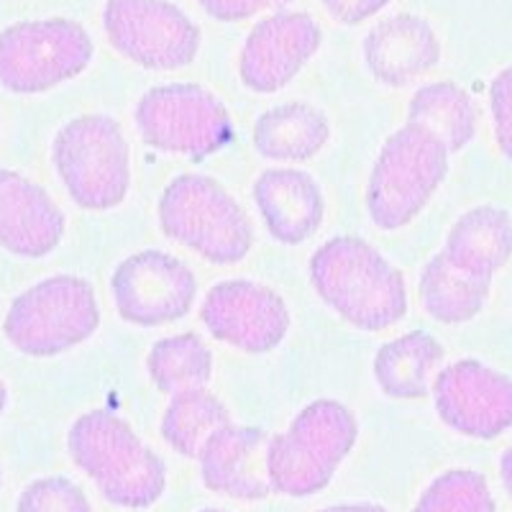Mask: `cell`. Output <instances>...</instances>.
Returning <instances> with one entry per match:
<instances>
[{
	"label": "cell",
	"instance_id": "32",
	"mask_svg": "<svg viewBox=\"0 0 512 512\" xmlns=\"http://www.w3.org/2000/svg\"><path fill=\"white\" fill-rule=\"evenodd\" d=\"M318 512H387L382 505H336Z\"/></svg>",
	"mask_w": 512,
	"mask_h": 512
},
{
	"label": "cell",
	"instance_id": "14",
	"mask_svg": "<svg viewBox=\"0 0 512 512\" xmlns=\"http://www.w3.org/2000/svg\"><path fill=\"white\" fill-rule=\"evenodd\" d=\"M320 26L308 13H274L256 24L241 49V80L254 93H277L295 80L303 64L318 52Z\"/></svg>",
	"mask_w": 512,
	"mask_h": 512
},
{
	"label": "cell",
	"instance_id": "25",
	"mask_svg": "<svg viewBox=\"0 0 512 512\" xmlns=\"http://www.w3.org/2000/svg\"><path fill=\"white\" fill-rule=\"evenodd\" d=\"M149 377L164 395L205 387L213 377V356L198 333H177L157 341L146 359Z\"/></svg>",
	"mask_w": 512,
	"mask_h": 512
},
{
	"label": "cell",
	"instance_id": "29",
	"mask_svg": "<svg viewBox=\"0 0 512 512\" xmlns=\"http://www.w3.org/2000/svg\"><path fill=\"white\" fill-rule=\"evenodd\" d=\"M200 6L218 21H244L264 8H274V0H200Z\"/></svg>",
	"mask_w": 512,
	"mask_h": 512
},
{
	"label": "cell",
	"instance_id": "6",
	"mask_svg": "<svg viewBox=\"0 0 512 512\" xmlns=\"http://www.w3.org/2000/svg\"><path fill=\"white\" fill-rule=\"evenodd\" d=\"M54 167L80 208L111 210L131 187V149L108 116H80L54 139Z\"/></svg>",
	"mask_w": 512,
	"mask_h": 512
},
{
	"label": "cell",
	"instance_id": "35",
	"mask_svg": "<svg viewBox=\"0 0 512 512\" xmlns=\"http://www.w3.org/2000/svg\"><path fill=\"white\" fill-rule=\"evenodd\" d=\"M203 512H223V510H203Z\"/></svg>",
	"mask_w": 512,
	"mask_h": 512
},
{
	"label": "cell",
	"instance_id": "18",
	"mask_svg": "<svg viewBox=\"0 0 512 512\" xmlns=\"http://www.w3.org/2000/svg\"><path fill=\"white\" fill-rule=\"evenodd\" d=\"M254 200L269 233L280 244H303L323 221V195L308 172L267 169L254 185Z\"/></svg>",
	"mask_w": 512,
	"mask_h": 512
},
{
	"label": "cell",
	"instance_id": "20",
	"mask_svg": "<svg viewBox=\"0 0 512 512\" xmlns=\"http://www.w3.org/2000/svg\"><path fill=\"white\" fill-rule=\"evenodd\" d=\"M328 118L305 103L277 105L262 113L254 126L256 152L277 162H305L326 146Z\"/></svg>",
	"mask_w": 512,
	"mask_h": 512
},
{
	"label": "cell",
	"instance_id": "27",
	"mask_svg": "<svg viewBox=\"0 0 512 512\" xmlns=\"http://www.w3.org/2000/svg\"><path fill=\"white\" fill-rule=\"evenodd\" d=\"M16 512H93L77 484L62 477L36 479L18 497Z\"/></svg>",
	"mask_w": 512,
	"mask_h": 512
},
{
	"label": "cell",
	"instance_id": "11",
	"mask_svg": "<svg viewBox=\"0 0 512 512\" xmlns=\"http://www.w3.org/2000/svg\"><path fill=\"white\" fill-rule=\"evenodd\" d=\"M111 285L118 315L144 328L185 318L198 295L192 269L154 249L139 251L118 264Z\"/></svg>",
	"mask_w": 512,
	"mask_h": 512
},
{
	"label": "cell",
	"instance_id": "13",
	"mask_svg": "<svg viewBox=\"0 0 512 512\" xmlns=\"http://www.w3.org/2000/svg\"><path fill=\"white\" fill-rule=\"evenodd\" d=\"M200 320L210 336L249 354H267L282 344L290 310L274 290L256 282L228 280L210 287Z\"/></svg>",
	"mask_w": 512,
	"mask_h": 512
},
{
	"label": "cell",
	"instance_id": "28",
	"mask_svg": "<svg viewBox=\"0 0 512 512\" xmlns=\"http://www.w3.org/2000/svg\"><path fill=\"white\" fill-rule=\"evenodd\" d=\"M489 108L495 121L497 146L512 162V67L502 70L489 85Z\"/></svg>",
	"mask_w": 512,
	"mask_h": 512
},
{
	"label": "cell",
	"instance_id": "1",
	"mask_svg": "<svg viewBox=\"0 0 512 512\" xmlns=\"http://www.w3.org/2000/svg\"><path fill=\"white\" fill-rule=\"evenodd\" d=\"M310 280L323 303L361 331H384L408 313L402 274L356 236L326 241L310 259Z\"/></svg>",
	"mask_w": 512,
	"mask_h": 512
},
{
	"label": "cell",
	"instance_id": "2",
	"mask_svg": "<svg viewBox=\"0 0 512 512\" xmlns=\"http://www.w3.org/2000/svg\"><path fill=\"white\" fill-rule=\"evenodd\" d=\"M72 461L116 507L141 510L164 495L167 466L134 428L108 410H90L70 428Z\"/></svg>",
	"mask_w": 512,
	"mask_h": 512
},
{
	"label": "cell",
	"instance_id": "17",
	"mask_svg": "<svg viewBox=\"0 0 512 512\" xmlns=\"http://www.w3.org/2000/svg\"><path fill=\"white\" fill-rule=\"evenodd\" d=\"M364 59L379 82L402 88L425 72H431L441 59V44L428 21L410 13L384 18L364 39Z\"/></svg>",
	"mask_w": 512,
	"mask_h": 512
},
{
	"label": "cell",
	"instance_id": "10",
	"mask_svg": "<svg viewBox=\"0 0 512 512\" xmlns=\"http://www.w3.org/2000/svg\"><path fill=\"white\" fill-rule=\"evenodd\" d=\"M105 34L146 70H180L200 49V29L169 0H108Z\"/></svg>",
	"mask_w": 512,
	"mask_h": 512
},
{
	"label": "cell",
	"instance_id": "34",
	"mask_svg": "<svg viewBox=\"0 0 512 512\" xmlns=\"http://www.w3.org/2000/svg\"><path fill=\"white\" fill-rule=\"evenodd\" d=\"M287 3H292V0H274V8H285Z\"/></svg>",
	"mask_w": 512,
	"mask_h": 512
},
{
	"label": "cell",
	"instance_id": "4",
	"mask_svg": "<svg viewBox=\"0 0 512 512\" xmlns=\"http://www.w3.org/2000/svg\"><path fill=\"white\" fill-rule=\"evenodd\" d=\"M159 226L169 239L213 264H236L251 251L246 210L213 177L180 175L159 200Z\"/></svg>",
	"mask_w": 512,
	"mask_h": 512
},
{
	"label": "cell",
	"instance_id": "5",
	"mask_svg": "<svg viewBox=\"0 0 512 512\" xmlns=\"http://www.w3.org/2000/svg\"><path fill=\"white\" fill-rule=\"evenodd\" d=\"M448 172V149L428 128L410 123L384 141L367 187L372 221L384 231L408 226Z\"/></svg>",
	"mask_w": 512,
	"mask_h": 512
},
{
	"label": "cell",
	"instance_id": "21",
	"mask_svg": "<svg viewBox=\"0 0 512 512\" xmlns=\"http://www.w3.org/2000/svg\"><path fill=\"white\" fill-rule=\"evenodd\" d=\"M441 361L443 346L431 333H405L377 351L374 379L384 395L395 400H420L431 392V374Z\"/></svg>",
	"mask_w": 512,
	"mask_h": 512
},
{
	"label": "cell",
	"instance_id": "24",
	"mask_svg": "<svg viewBox=\"0 0 512 512\" xmlns=\"http://www.w3.org/2000/svg\"><path fill=\"white\" fill-rule=\"evenodd\" d=\"M231 423V413L213 392L205 387L172 395L162 418V436L180 456L198 459L218 428Z\"/></svg>",
	"mask_w": 512,
	"mask_h": 512
},
{
	"label": "cell",
	"instance_id": "3",
	"mask_svg": "<svg viewBox=\"0 0 512 512\" xmlns=\"http://www.w3.org/2000/svg\"><path fill=\"white\" fill-rule=\"evenodd\" d=\"M359 438V423L346 405L318 400L269 441V482L274 492L308 497L326 489Z\"/></svg>",
	"mask_w": 512,
	"mask_h": 512
},
{
	"label": "cell",
	"instance_id": "33",
	"mask_svg": "<svg viewBox=\"0 0 512 512\" xmlns=\"http://www.w3.org/2000/svg\"><path fill=\"white\" fill-rule=\"evenodd\" d=\"M6 400H8V392H6V384L0 382V413L6 408Z\"/></svg>",
	"mask_w": 512,
	"mask_h": 512
},
{
	"label": "cell",
	"instance_id": "15",
	"mask_svg": "<svg viewBox=\"0 0 512 512\" xmlns=\"http://www.w3.org/2000/svg\"><path fill=\"white\" fill-rule=\"evenodd\" d=\"M269 436L251 425H223L200 451V474L205 487L236 500H264L272 495L269 482Z\"/></svg>",
	"mask_w": 512,
	"mask_h": 512
},
{
	"label": "cell",
	"instance_id": "9",
	"mask_svg": "<svg viewBox=\"0 0 512 512\" xmlns=\"http://www.w3.org/2000/svg\"><path fill=\"white\" fill-rule=\"evenodd\" d=\"M90 59L93 39L70 18L21 21L0 31V85L11 93H44L85 72Z\"/></svg>",
	"mask_w": 512,
	"mask_h": 512
},
{
	"label": "cell",
	"instance_id": "8",
	"mask_svg": "<svg viewBox=\"0 0 512 512\" xmlns=\"http://www.w3.org/2000/svg\"><path fill=\"white\" fill-rule=\"evenodd\" d=\"M136 126L144 144L159 152L205 159L236 139L226 105L200 85H162L136 105Z\"/></svg>",
	"mask_w": 512,
	"mask_h": 512
},
{
	"label": "cell",
	"instance_id": "16",
	"mask_svg": "<svg viewBox=\"0 0 512 512\" xmlns=\"http://www.w3.org/2000/svg\"><path fill=\"white\" fill-rule=\"evenodd\" d=\"M64 216L47 192L24 175L0 169V246L39 259L59 246Z\"/></svg>",
	"mask_w": 512,
	"mask_h": 512
},
{
	"label": "cell",
	"instance_id": "26",
	"mask_svg": "<svg viewBox=\"0 0 512 512\" xmlns=\"http://www.w3.org/2000/svg\"><path fill=\"white\" fill-rule=\"evenodd\" d=\"M495 497L482 474L451 469L420 495L413 512H495Z\"/></svg>",
	"mask_w": 512,
	"mask_h": 512
},
{
	"label": "cell",
	"instance_id": "23",
	"mask_svg": "<svg viewBox=\"0 0 512 512\" xmlns=\"http://www.w3.org/2000/svg\"><path fill=\"white\" fill-rule=\"evenodd\" d=\"M408 118L438 136L451 154L461 152L477 134L479 105L454 82H433L410 98Z\"/></svg>",
	"mask_w": 512,
	"mask_h": 512
},
{
	"label": "cell",
	"instance_id": "12",
	"mask_svg": "<svg viewBox=\"0 0 512 512\" xmlns=\"http://www.w3.org/2000/svg\"><path fill=\"white\" fill-rule=\"evenodd\" d=\"M433 397L443 423L461 436L492 441L512 428V379L477 359L438 372Z\"/></svg>",
	"mask_w": 512,
	"mask_h": 512
},
{
	"label": "cell",
	"instance_id": "22",
	"mask_svg": "<svg viewBox=\"0 0 512 512\" xmlns=\"http://www.w3.org/2000/svg\"><path fill=\"white\" fill-rule=\"evenodd\" d=\"M489 287L492 277L464 272L441 251L420 274V303L433 320L456 326L482 313Z\"/></svg>",
	"mask_w": 512,
	"mask_h": 512
},
{
	"label": "cell",
	"instance_id": "30",
	"mask_svg": "<svg viewBox=\"0 0 512 512\" xmlns=\"http://www.w3.org/2000/svg\"><path fill=\"white\" fill-rule=\"evenodd\" d=\"M336 21L341 24H361L367 21L369 16H374L377 11H382L384 6H390L392 0H323Z\"/></svg>",
	"mask_w": 512,
	"mask_h": 512
},
{
	"label": "cell",
	"instance_id": "31",
	"mask_svg": "<svg viewBox=\"0 0 512 512\" xmlns=\"http://www.w3.org/2000/svg\"><path fill=\"white\" fill-rule=\"evenodd\" d=\"M500 474H502V484H505L507 495L512 497V446L507 448L505 454H502V461H500Z\"/></svg>",
	"mask_w": 512,
	"mask_h": 512
},
{
	"label": "cell",
	"instance_id": "7",
	"mask_svg": "<svg viewBox=\"0 0 512 512\" xmlns=\"http://www.w3.org/2000/svg\"><path fill=\"white\" fill-rule=\"evenodd\" d=\"M100 323L90 282L57 274L13 300L6 315V338L29 356H54L88 341Z\"/></svg>",
	"mask_w": 512,
	"mask_h": 512
},
{
	"label": "cell",
	"instance_id": "19",
	"mask_svg": "<svg viewBox=\"0 0 512 512\" xmlns=\"http://www.w3.org/2000/svg\"><path fill=\"white\" fill-rule=\"evenodd\" d=\"M443 254L464 272L492 277L512 256L510 216L492 205L469 210L448 231Z\"/></svg>",
	"mask_w": 512,
	"mask_h": 512
}]
</instances>
